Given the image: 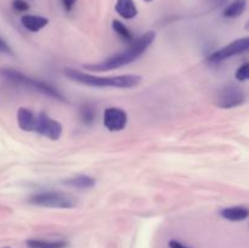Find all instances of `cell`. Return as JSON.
Listing matches in <instances>:
<instances>
[{"instance_id":"cell-1","label":"cell","mask_w":249,"mask_h":248,"mask_svg":"<svg viewBox=\"0 0 249 248\" xmlns=\"http://www.w3.org/2000/svg\"><path fill=\"white\" fill-rule=\"evenodd\" d=\"M155 39V32H146L140 38L136 39L126 50L116 53V55L109 56L108 58L101 61V62L92 63V65H85L84 67L88 71H91V72H108V71L121 68L123 66L129 65V63L134 62L138 58H140L147 51V49L152 45Z\"/></svg>"},{"instance_id":"cell-2","label":"cell","mask_w":249,"mask_h":248,"mask_svg":"<svg viewBox=\"0 0 249 248\" xmlns=\"http://www.w3.org/2000/svg\"><path fill=\"white\" fill-rule=\"evenodd\" d=\"M65 77L74 83L92 88H117V89H131L141 83V77L136 74L116 75V77H99L89 73L80 72L74 68L67 67L63 70Z\"/></svg>"},{"instance_id":"cell-3","label":"cell","mask_w":249,"mask_h":248,"mask_svg":"<svg viewBox=\"0 0 249 248\" xmlns=\"http://www.w3.org/2000/svg\"><path fill=\"white\" fill-rule=\"evenodd\" d=\"M0 77L6 80V82L11 83V84L17 85V87H22L24 89L39 92V94L45 95V96L51 97V99L58 100V101L67 102L65 95L61 94L55 87H53L49 83L41 82V80L36 79V78L23 74L19 71L12 70V68H0Z\"/></svg>"},{"instance_id":"cell-4","label":"cell","mask_w":249,"mask_h":248,"mask_svg":"<svg viewBox=\"0 0 249 248\" xmlns=\"http://www.w3.org/2000/svg\"><path fill=\"white\" fill-rule=\"evenodd\" d=\"M28 202L34 206L45 208L70 209L75 207V199L73 197L58 191H43L34 194L29 197Z\"/></svg>"},{"instance_id":"cell-5","label":"cell","mask_w":249,"mask_h":248,"mask_svg":"<svg viewBox=\"0 0 249 248\" xmlns=\"http://www.w3.org/2000/svg\"><path fill=\"white\" fill-rule=\"evenodd\" d=\"M246 102V92L242 88L237 85H228L220 90L216 99V106L220 108H233V107L242 106Z\"/></svg>"},{"instance_id":"cell-6","label":"cell","mask_w":249,"mask_h":248,"mask_svg":"<svg viewBox=\"0 0 249 248\" xmlns=\"http://www.w3.org/2000/svg\"><path fill=\"white\" fill-rule=\"evenodd\" d=\"M34 133L40 134L50 140H58L62 135V124L58 121L51 119L46 113H39L36 114Z\"/></svg>"},{"instance_id":"cell-7","label":"cell","mask_w":249,"mask_h":248,"mask_svg":"<svg viewBox=\"0 0 249 248\" xmlns=\"http://www.w3.org/2000/svg\"><path fill=\"white\" fill-rule=\"evenodd\" d=\"M249 49V38L245 36V38L237 39V40L232 41V43L228 44L226 46H224L220 50L215 51V53H212L208 57L209 62H221V61H225L228 58L233 57L235 55H240V53H246Z\"/></svg>"},{"instance_id":"cell-8","label":"cell","mask_w":249,"mask_h":248,"mask_svg":"<svg viewBox=\"0 0 249 248\" xmlns=\"http://www.w3.org/2000/svg\"><path fill=\"white\" fill-rule=\"evenodd\" d=\"M128 123V116L125 111L118 107H108L105 109L104 113V125L109 131L123 130Z\"/></svg>"},{"instance_id":"cell-9","label":"cell","mask_w":249,"mask_h":248,"mask_svg":"<svg viewBox=\"0 0 249 248\" xmlns=\"http://www.w3.org/2000/svg\"><path fill=\"white\" fill-rule=\"evenodd\" d=\"M36 114L33 112L29 111L28 108L24 107H19L17 111V123L21 130L27 131V133H34L36 129Z\"/></svg>"},{"instance_id":"cell-10","label":"cell","mask_w":249,"mask_h":248,"mask_svg":"<svg viewBox=\"0 0 249 248\" xmlns=\"http://www.w3.org/2000/svg\"><path fill=\"white\" fill-rule=\"evenodd\" d=\"M22 26L31 32H39L44 27L48 26L49 19L46 17L38 16V15H24L21 17Z\"/></svg>"},{"instance_id":"cell-11","label":"cell","mask_w":249,"mask_h":248,"mask_svg":"<svg viewBox=\"0 0 249 248\" xmlns=\"http://www.w3.org/2000/svg\"><path fill=\"white\" fill-rule=\"evenodd\" d=\"M220 215L223 216L224 219L229 221H243L248 218L249 212L246 207L242 206H236V207H229V208L223 209L220 212Z\"/></svg>"},{"instance_id":"cell-12","label":"cell","mask_w":249,"mask_h":248,"mask_svg":"<svg viewBox=\"0 0 249 248\" xmlns=\"http://www.w3.org/2000/svg\"><path fill=\"white\" fill-rule=\"evenodd\" d=\"M96 181L95 179H92L91 177L89 175H84L80 174L77 175V177H70V179L63 180V185L70 187H74V189H80V190H85V189H91V187L95 186Z\"/></svg>"},{"instance_id":"cell-13","label":"cell","mask_w":249,"mask_h":248,"mask_svg":"<svg viewBox=\"0 0 249 248\" xmlns=\"http://www.w3.org/2000/svg\"><path fill=\"white\" fill-rule=\"evenodd\" d=\"M116 11L125 19H131L138 15V7L133 0H117Z\"/></svg>"},{"instance_id":"cell-14","label":"cell","mask_w":249,"mask_h":248,"mask_svg":"<svg viewBox=\"0 0 249 248\" xmlns=\"http://www.w3.org/2000/svg\"><path fill=\"white\" fill-rule=\"evenodd\" d=\"M27 248H67L68 242L63 240L57 241H48V240H31L26 241Z\"/></svg>"},{"instance_id":"cell-15","label":"cell","mask_w":249,"mask_h":248,"mask_svg":"<svg viewBox=\"0 0 249 248\" xmlns=\"http://www.w3.org/2000/svg\"><path fill=\"white\" fill-rule=\"evenodd\" d=\"M246 9H247V0H233L230 5L225 7L223 15L226 18H236L243 15Z\"/></svg>"},{"instance_id":"cell-16","label":"cell","mask_w":249,"mask_h":248,"mask_svg":"<svg viewBox=\"0 0 249 248\" xmlns=\"http://www.w3.org/2000/svg\"><path fill=\"white\" fill-rule=\"evenodd\" d=\"M79 117L82 122L87 125H90L95 122L96 118V111L91 105H83L79 109Z\"/></svg>"},{"instance_id":"cell-17","label":"cell","mask_w":249,"mask_h":248,"mask_svg":"<svg viewBox=\"0 0 249 248\" xmlns=\"http://www.w3.org/2000/svg\"><path fill=\"white\" fill-rule=\"evenodd\" d=\"M112 28H113L114 32H116V33L118 34L121 38H123L124 40H126V41L131 40L130 31H129V29L126 28V27L124 26L121 21H118V19H114V21L112 22Z\"/></svg>"},{"instance_id":"cell-18","label":"cell","mask_w":249,"mask_h":248,"mask_svg":"<svg viewBox=\"0 0 249 248\" xmlns=\"http://www.w3.org/2000/svg\"><path fill=\"white\" fill-rule=\"evenodd\" d=\"M236 79L240 82H246L249 79V63L246 62L236 71Z\"/></svg>"},{"instance_id":"cell-19","label":"cell","mask_w":249,"mask_h":248,"mask_svg":"<svg viewBox=\"0 0 249 248\" xmlns=\"http://www.w3.org/2000/svg\"><path fill=\"white\" fill-rule=\"evenodd\" d=\"M12 7H14L15 11L24 12L29 10V4L26 0H12Z\"/></svg>"},{"instance_id":"cell-20","label":"cell","mask_w":249,"mask_h":248,"mask_svg":"<svg viewBox=\"0 0 249 248\" xmlns=\"http://www.w3.org/2000/svg\"><path fill=\"white\" fill-rule=\"evenodd\" d=\"M0 53H5V55H12V50L9 46V44L0 36Z\"/></svg>"},{"instance_id":"cell-21","label":"cell","mask_w":249,"mask_h":248,"mask_svg":"<svg viewBox=\"0 0 249 248\" xmlns=\"http://www.w3.org/2000/svg\"><path fill=\"white\" fill-rule=\"evenodd\" d=\"M61 2H62L63 7H65L67 11H71V10L73 9V6L75 5V2H77V0H61Z\"/></svg>"},{"instance_id":"cell-22","label":"cell","mask_w":249,"mask_h":248,"mask_svg":"<svg viewBox=\"0 0 249 248\" xmlns=\"http://www.w3.org/2000/svg\"><path fill=\"white\" fill-rule=\"evenodd\" d=\"M169 248H187V247L185 245H182L181 242H179V241L173 240L169 242Z\"/></svg>"},{"instance_id":"cell-23","label":"cell","mask_w":249,"mask_h":248,"mask_svg":"<svg viewBox=\"0 0 249 248\" xmlns=\"http://www.w3.org/2000/svg\"><path fill=\"white\" fill-rule=\"evenodd\" d=\"M143 1H146V2H151V1H153V0H143Z\"/></svg>"},{"instance_id":"cell-24","label":"cell","mask_w":249,"mask_h":248,"mask_svg":"<svg viewBox=\"0 0 249 248\" xmlns=\"http://www.w3.org/2000/svg\"><path fill=\"white\" fill-rule=\"evenodd\" d=\"M2 248H11V247H2Z\"/></svg>"}]
</instances>
